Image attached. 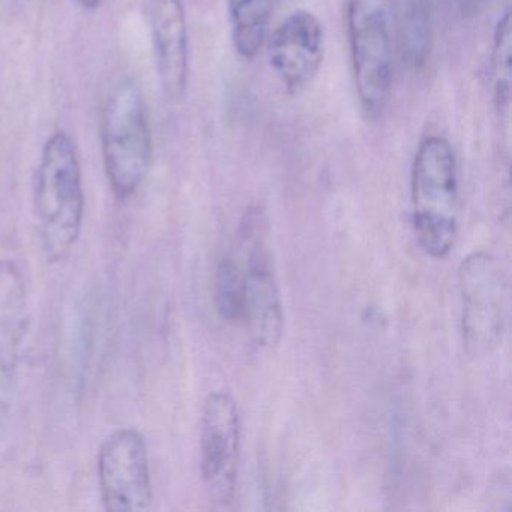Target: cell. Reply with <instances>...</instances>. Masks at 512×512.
<instances>
[{
  "instance_id": "1",
  "label": "cell",
  "mask_w": 512,
  "mask_h": 512,
  "mask_svg": "<svg viewBox=\"0 0 512 512\" xmlns=\"http://www.w3.org/2000/svg\"><path fill=\"white\" fill-rule=\"evenodd\" d=\"M85 205L79 152L71 137L58 131L44 145L34 187L35 226L47 262L56 265L73 253Z\"/></svg>"
},
{
  "instance_id": "2",
  "label": "cell",
  "mask_w": 512,
  "mask_h": 512,
  "mask_svg": "<svg viewBox=\"0 0 512 512\" xmlns=\"http://www.w3.org/2000/svg\"><path fill=\"white\" fill-rule=\"evenodd\" d=\"M412 220L422 250L434 259L451 253L460 224V179L457 158L448 140H422L413 158Z\"/></svg>"
},
{
  "instance_id": "3",
  "label": "cell",
  "mask_w": 512,
  "mask_h": 512,
  "mask_svg": "<svg viewBox=\"0 0 512 512\" xmlns=\"http://www.w3.org/2000/svg\"><path fill=\"white\" fill-rule=\"evenodd\" d=\"M101 151L116 197L136 194L151 169L154 151L148 109L136 83H121L107 98L101 116Z\"/></svg>"
},
{
  "instance_id": "4",
  "label": "cell",
  "mask_w": 512,
  "mask_h": 512,
  "mask_svg": "<svg viewBox=\"0 0 512 512\" xmlns=\"http://www.w3.org/2000/svg\"><path fill=\"white\" fill-rule=\"evenodd\" d=\"M266 215L260 206H251L242 218L238 236V262L241 271V322L259 346L274 349L284 328L283 304L272 268L266 241Z\"/></svg>"
},
{
  "instance_id": "5",
  "label": "cell",
  "mask_w": 512,
  "mask_h": 512,
  "mask_svg": "<svg viewBox=\"0 0 512 512\" xmlns=\"http://www.w3.org/2000/svg\"><path fill=\"white\" fill-rule=\"evenodd\" d=\"M346 20L359 103L368 118L376 119L391 94V0H347Z\"/></svg>"
},
{
  "instance_id": "6",
  "label": "cell",
  "mask_w": 512,
  "mask_h": 512,
  "mask_svg": "<svg viewBox=\"0 0 512 512\" xmlns=\"http://www.w3.org/2000/svg\"><path fill=\"white\" fill-rule=\"evenodd\" d=\"M461 332L464 349L472 358L490 355L500 341L508 313V283L491 254H470L458 269Z\"/></svg>"
},
{
  "instance_id": "7",
  "label": "cell",
  "mask_w": 512,
  "mask_h": 512,
  "mask_svg": "<svg viewBox=\"0 0 512 512\" xmlns=\"http://www.w3.org/2000/svg\"><path fill=\"white\" fill-rule=\"evenodd\" d=\"M97 472L106 511L145 512L151 508V463L139 431L125 427L109 434L98 451Z\"/></svg>"
},
{
  "instance_id": "8",
  "label": "cell",
  "mask_w": 512,
  "mask_h": 512,
  "mask_svg": "<svg viewBox=\"0 0 512 512\" xmlns=\"http://www.w3.org/2000/svg\"><path fill=\"white\" fill-rule=\"evenodd\" d=\"M241 424L238 406L227 392H212L203 404L200 421V469L209 499L227 508L238 482Z\"/></svg>"
},
{
  "instance_id": "9",
  "label": "cell",
  "mask_w": 512,
  "mask_h": 512,
  "mask_svg": "<svg viewBox=\"0 0 512 512\" xmlns=\"http://www.w3.org/2000/svg\"><path fill=\"white\" fill-rule=\"evenodd\" d=\"M325 49V28L311 11H295L274 29L268 41L269 65L287 94L299 95L311 85Z\"/></svg>"
},
{
  "instance_id": "10",
  "label": "cell",
  "mask_w": 512,
  "mask_h": 512,
  "mask_svg": "<svg viewBox=\"0 0 512 512\" xmlns=\"http://www.w3.org/2000/svg\"><path fill=\"white\" fill-rule=\"evenodd\" d=\"M149 22L161 85L170 100H181L187 91L190 70L187 16L182 0H149Z\"/></svg>"
},
{
  "instance_id": "11",
  "label": "cell",
  "mask_w": 512,
  "mask_h": 512,
  "mask_svg": "<svg viewBox=\"0 0 512 512\" xmlns=\"http://www.w3.org/2000/svg\"><path fill=\"white\" fill-rule=\"evenodd\" d=\"M29 302L25 275L16 262L0 260V395L13 385L28 334Z\"/></svg>"
},
{
  "instance_id": "12",
  "label": "cell",
  "mask_w": 512,
  "mask_h": 512,
  "mask_svg": "<svg viewBox=\"0 0 512 512\" xmlns=\"http://www.w3.org/2000/svg\"><path fill=\"white\" fill-rule=\"evenodd\" d=\"M277 0H229L233 46L244 59L256 58L268 34Z\"/></svg>"
},
{
  "instance_id": "13",
  "label": "cell",
  "mask_w": 512,
  "mask_h": 512,
  "mask_svg": "<svg viewBox=\"0 0 512 512\" xmlns=\"http://www.w3.org/2000/svg\"><path fill=\"white\" fill-rule=\"evenodd\" d=\"M491 74H493L494 103L500 112L506 110L511 101L512 85V20L511 11H506L499 20L493 34L491 50Z\"/></svg>"
},
{
  "instance_id": "14",
  "label": "cell",
  "mask_w": 512,
  "mask_h": 512,
  "mask_svg": "<svg viewBox=\"0 0 512 512\" xmlns=\"http://www.w3.org/2000/svg\"><path fill=\"white\" fill-rule=\"evenodd\" d=\"M403 43L410 64L424 65L431 49V11L428 0H407L403 13Z\"/></svg>"
},
{
  "instance_id": "15",
  "label": "cell",
  "mask_w": 512,
  "mask_h": 512,
  "mask_svg": "<svg viewBox=\"0 0 512 512\" xmlns=\"http://www.w3.org/2000/svg\"><path fill=\"white\" fill-rule=\"evenodd\" d=\"M214 292L215 304L220 316L227 322H241V271L235 256L224 257L218 265Z\"/></svg>"
},
{
  "instance_id": "16",
  "label": "cell",
  "mask_w": 512,
  "mask_h": 512,
  "mask_svg": "<svg viewBox=\"0 0 512 512\" xmlns=\"http://www.w3.org/2000/svg\"><path fill=\"white\" fill-rule=\"evenodd\" d=\"M76 2L86 10H97L103 4V0H76Z\"/></svg>"
}]
</instances>
